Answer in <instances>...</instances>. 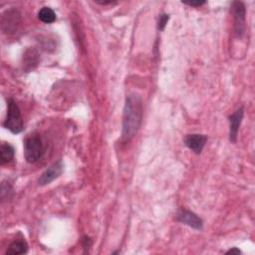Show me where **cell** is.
<instances>
[{
  "instance_id": "6da1fadb",
  "label": "cell",
  "mask_w": 255,
  "mask_h": 255,
  "mask_svg": "<svg viewBox=\"0 0 255 255\" xmlns=\"http://www.w3.org/2000/svg\"><path fill=\"white\" fill-rule=\"evenodd\" d=\"M142 117L141 99L137 94H130L126 99L123 115L122 141L128 142L137 132Z\"/></svg>"
},
{
  "instance_id": "7a4b0ae2",
  "label": "cell",
  "mask_w": 255,
  "mask_h": 255,
  "mask_svg": "<svg viewBox=\"0 0 255 255\" xmlns=\"http://www.w3.org/2000/svg\"><path fill=\"white\" fill-rule=\"evenodd\" d=\"M7 115L3 127L13 133H19L23 130V120L20 109L13 99L7 101Z\"/></svg>"
},
{
  "instance_id": "3957f363",
  "label": "cell",
  "mask_w": 255,
  "mask_h": 255,
  "mask_svg": "<svg viewBox=\"0 0 255 255\" xmlns=\"http://www.w3.org/2000/svg\"><path fill=\"white\" fill-rule=\"evenodd\" d=\"M44 153L43 141L38 133L29 134L24 141V156L29 163L38 161Z\"/></svg>"
},
{
  "instance_id": "277c9868",
  "label": "cell",
  "mask_w": 255,
  "mask_h": 255,
  "mask_svg": "<svg viewBox=\"0 0 255 255\" xmlns=\"http://www.w3.org/2000/svg\"><path fill=\"white\" fill-rule=\"evenodd\" d=\"M231 14L234 20V32L235 35L241 38L245 31V5L240 1L232 2L231 4Z\"/></svg>"
},
{
  "instance_id": "5b68a950",
  "label": "cell",
  "mask_w": 255,
  "mask_h": 255,
  "mask_svg": "<svg viewBox=\"0 0 255 255\" xmlns=\"http://www.w3.org/2000/svg\"><path fill=\"white\" fill-rule=\"evenodd\" d=\"M21 20V14L16 8L6 10L1 17V28L4 33H13Z\"/></svg>"
},
{
  "instance_id": "8992f818",
  "label": "cell",
  "mask_w": 255,
  "mask_h": 255,
  "mask_svg": "<svg viewBox=\"0 0 255 255\" xmlns=\"http://www.w3.org/2000/svg\"><path fill=\"white\" fill-rule=\"evenodd\" d=\"M175 219L178 222L188 225L189 227L196 229V230L201 229L203 226V221L199 216H197L194 212L184 209V208H181L177 211V213L175 215Z\"/></svg>"
},
{
  "instance_id": "52a82bcc",
  "label": "cell",
  "mask_w": 255,
  "mask_h": 255,
  "mask_svg": "<svg viewBox=\"0 0 255 255\" xmlns=\"http://www.w3.org/2000/svg\"><path fill=\"white\" fill-rule=\"evenodd\" d=\"M63 168H64V164H63V161L61 159L54 162L51 166H49L41 174V176L38 179V184L39 185H46V184L51 183L53 180H55L56 178H58L62 174Z\"/></svg>"
},
{
  "instance_id": "ba28073f",
  "label": "cell",
  "mask_w": 255,
  "mask_h": 255,
  "mask_svg": "<svg viewBox=\"0 0 255 255\" xmlns=\"http://www.w3.org/2000/svg\"><path fill=\"white\" fill-rule=\"evenodd\" d=\"M243 116H244V108L240 107L232 115H230L228 117V120H229V140L233 143H235L237 141L238 129H239V127L241 125Z\"/></svg>"
},
{
  "instance_id": "9c48e42d",
  "label": "cell",
  "mask_w": 255,
  "mask_h": 255,
  "mask_svg": "<svg viewBox=\"0 0 255 255\" xmlns=\"http://www.w3.org/2000/svg\"><path fill=\"white\" fill-rule=\"evenodd\" d=\"M207 141V136L204 134H200V133H191V134H187L184 138V143L185 145L192 150L193 152L199 154L205 143Z\"/></svg>"
},
{
  "instance_id": "30bf717a",
  "label": "cell",
  "mask_w": 255,
  "mask_h": 255,
  "mask_svg": "<svg viewBox=\"0 0 255 255\" xmlns=\"http://www.w3.org/2000/svg\"><path fill=\"white\" fill-rule=\"evenodd\" d=\"M28 251V244L24 240V238L14 240L6 250V254L9 255H18V254H25Z\"/></svg>"
},
{
  "instance_id": "8fae6325",
  "label": "cell",
  "mask_w": 255,
  "mask_h": 255,
  "mask_svg": "<svg viewBox=\"0 0 255 255\" xmlns=\"http://www.w3.org/2000/svg\"><path fill=\"white\" fill-rule=\"evenodd\" d=\"M14 153H15V150L11 144H9L7 142H2L1 148H0L1 164L12 161V159L14 158Z\"/></svg>"
},
{
  "instance_id": "7c38bea8",
  "label": "cell",
  "mask_w": 255,
  "mask_h": 255,
  "mask_svg": "<svg viewBox=\"0 0 255 255\" xmlns=\"http://www.w3.org/2000/svg\"><path fill=\"white\" fill-rule=\"evenodd\" d=\"M38 18L40 21L46 24H50L56 21V14L53 9L49 7H43L38 13Z\"/></svg>"
},
{
  "instance_id": "4fadbf2b",
  "label": "cell",
  "mask_w": 255,
  "mask_h": 255,
  "mask_svg": "<svg viewBox=\"0 0 255 255\" xmlns=\"http://www.w3.org/2000/svg\"><path fill=\"white\" fill-rule=\"evenodd\" d=\"M12 192V187L11 184L9 182L3 181L1 183V198L2 200H4L5 198L9 197V194Z\"/></svg>"
},
{
  "instance_id": "5bb4252c",
  "label": "cell",
  "mask_w": 255,
  "mask_h": 255,
  "mask_svg": "<svg viewBox=\"0 0 255 255\" xmlns=\"http://www.w3.org/2000/svg\"><path fill=\"white\" fill-rule=\"evenodd\" d=\"M169 19V15L168 14H165V13H162L159 15L158 17V24H157V29L159 31H162L165 27V25L167 24V21Z\"/></svg>"
},
{
  "instance_id": "9a60e30c",
  "label": "cell",
  "mask_w": 255,
  "mask_h": 255,
  "mask_svg": "<svg viewBox=\"0 0 255 255\" xmlns=\"http://www.w3.org/2000/svg\"><path fill=\"white\" fill-rule=\"evenodd\" d=\"M82 243H83V248H84V250H85L84 252H85V253H88L90 247L92 246V239H91L89 236L85 235V236H83Z\"/></svg>"
},
{
  "instance_id": "2e32d148",
  "label": "cell",
  "mask_w": 255,
  "mask_h": 255,
  "mask_svg": "<svg viewBox=\"0 0 255 255\" xmlns=\"http://www.w3.org/2000/svg\"><path fill=\"white\" fill-rule=\"evenodd\" d=\"M185 5L188 6H193V7H199L203 4H205V1H189V2H182Z\"/></svg>"
},
{
  "instance_id": "e0dca14e",
  "label": "cell",
  "mask_w": 255,
  "mask_h": 255,
  "mask_svg": "<svg viewBox=\"0 0 255 255\" xmlns=\"http://www.w3.org/2000/svg\"><path fill=\"white\" fill-rule=\"evenodd\" d=\"M240 253H241V251H240L238 248H236V247H233V248L229 249V250L226 252V254H240Z\"/></svg>"
}]
</instances>
